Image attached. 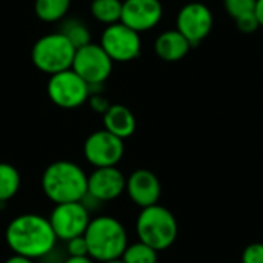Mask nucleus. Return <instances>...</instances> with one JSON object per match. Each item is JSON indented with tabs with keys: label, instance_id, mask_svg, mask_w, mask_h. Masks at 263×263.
I'll return each mask as SVG.
<instances>
[{
	"label": "nucleus",
	"instance_id": "7",
	"mask_svg": "<svg viewBox=\"0 0 263 263\" xmlns=\"http://www.w3.org/2000/svg\"><path fill=\"white\" fill-rule=\"evenodd\" d=\"M114 62L103 51L99 43H88L79 49H76V55L72 60L71 69L80 76L89 88H96L103 85L112 72Z\"/></svg>",
	"mask_w": 263,
	"mask_h": 263
},
{
	"label": "nucleus",
	"instance_id": "23",
	"mask_svg": "<svg viewBox=\"0 0 263 263\" xmlns=\"http://www.w3.org/2000/svg\"><path fill=\"white\" fill-rule=\"evenodd\" d=\"M242 263H263V243H250L242 253Z\"/></svg>",
	"mask_w": 263,
	"mask_h": 263
},
{
	"label": "nucleus",
	"instance_id": "29",
	"mask_svg": "<svg viewBox=\"0 0 263 263\" xmlns=\"http://www.w3.org/2000/svg\"><path fill=\"white\" fill-rule=\"evenodd\" d=\"M5 263H34V260L28 259V257H23V256H18V254H12L11 257L6 259Z\"/></svg>",
	"mask_w": 263,
	"mask_h": 263
},
{
	"label": "nucleus",
	"instance_id": "5",
	"mask_svg": "<svg viewBox=\"0 0 263 263\" xmlns=\"http://www.w3.org/2000/svg\"><path fill=\"white\" fill-rule=\"evenodd\" d=\"M74 55L76 48L62 32L42 35L35 40L31 49L32 65L48 76L71 69Z\"/></svg>",
	"mask_w": 263,
	"mask_h": 263
},
{
	"label": "nucleus",
	"instance_id": "11",
	"mask_svg": "<svg viewBox=\"0 0 263 263\" xmlns=\"http://www.w3.org/2000/svg\"><path fill=\"white\" fill-rule=\"evenodd\" d=\"M125 154V143L122 139L108 133L106 129H99L89 134L83 143V156L89 165L94 168L117 166Z\"/></svg>",
	"mask_w": 263,
	"mask_h": 263
},
{
	"label": "nucleus",
	"instance_id": "14",
	"mask_svg": "<svg viewBox=\"0 0 263 263\" xmlns=\"http://www.w3.org/2000/svg\"><path fill=\"white\" fill-rule=\"evenodd\" d=\"M125 191L131 199V202L143 210L159 203L162 194V185L159 177L153 171L136 170L126 177Z\"/></svg>",
	"mask_w": 263,
	"mask_h": 263
},
{
	"label": "nucleus",
	"instance_id": "3",
	"mask_svg": "<svg viewBox=\"0 0 263 263\" xmlns=\"http://www.w3.org/2000/svg\"><path fill=\"white\" fill-rule=\"evenodd\" d=\"M88 256L94 262L119 260L128 247V234L122 222L111 216H97L91 219L85 234Z\"/></svg>",
	"mask_w": 263,
	"mask_h": 263
},
{
	"label": "nucleus",
	"instance_id": "27",
	"mask_svg": "<svg viewBox=\"0 0 263 263\" xmlns=\"http://www.w3.org/2000/svg\"><path fill=\"white\" fill-rule=\"evenodd\" d=\"M254 15L259 22V26L263 28V0H256V6H254Z\"/></svg>",
	"mask_w": 263,
	"mask_h": 263
},
{
	"label": "nucleus",
	"instance_id": "9",
	"mask_svg": "<svg viewBox=\"0 0 263 263\" xmlns=\"http://www.w3.org/2000/svg\"><path fill=\"white\" fill-rule=\"evenodd\" d=\"M99 45L109 55V59L117 63L133 62L142 52L140 34L122 22L106 26L102 32Z\"/></svg>",
	"mask_w": 263,
	"mask_h": 263
},
{
	"label": "nucleus",
	"instance_id": "19",
	"mask_svg": "<svg viewBox=\"0 0 263 263\" xmlns=\"http://www.w3.org/2000/svg\"><path fill=\"white\" fill-rule=\"evenodd\" d=\"M20 173L11 163L0 162V203L11 200L20 190Z\"/></svg>",
	"mask_w": 263,
	"mask_h": 263
},
{
	"label": "nucleus",
	"instance_id": "2",
	"mask_svg": "<svg viewBox=\"0 0 263 263\" xmlns=\"http://www.w3.org/2000/svg\"><path fill=\"white\" fill-rule=\"evenodd\" d=\"M42 191L54 203L82 202L88 194V176L83 168L69 160L49 163L42 174Z\"/></svg>",
	"mask_w": 263,
	"mask_h": 263
},
{
	"label": "nucleus",
	"instance_id": "18",
	"mask_svg": "<svg viewBox=\"0 0 263 263\" xmlns=\"http://www.w3.org/2000/svg\"><path fill=\"white\" fill-rule=\"evenodd\" d=\"M123 0H92L91 15L105 26L120 22Z\"/></svg>",
	"mask_w": 263,
	"mask_h": 263
},
{
	"label": "nucleus",
	"instance_id": "28",
	"mask_svg": "<svg viewBox=\"0 0 263 263\" xmlns=\"http://www.w3.org/2000/svg\"><path fill=\"white\" fill-rule=\"evenodd\" d=\"M63 263H96L89 256H68V259Z\"/></svg>",
	"mask_w": 263,
	"mask_h": 263
},
{
	"label": "nucleus",
	"instance_id": "1",
	"mask_svg": "<svg viewBox=\"0 0 263 263\" xmlns=\"http://www.w3.org/2000/svg\"><path fill=\"white\" fill-rule=\"evenodd\" d=\"M5 240L12 251L28 259H42L48 256L57 242L48 217L26 213L14 217L5 231Z\"/></svg>",
	"mask_w": 263,
	"mask_h": 263
},
{
	"label": "nucleus",
	"instance_id": "20",
	"mask_svg": "<svg viewBox=\"0 0 263 263\" xmlns=\"http://www.w3.org/2000/svg\"><path fill=\"white\" fill-rule=\"evenodd\" d=\"M71 43L76 49L91 43V32L88 29V26L79 20V18H69V20H65L62 23V28L60 31Z\"/></svg>",
	"mask_w": 263,
	"mask_h": 263
},
{
	"label": "nucleus",
	"instance_id": "22",
	"mask_svg": "<svg viewBox=\"0 0 263 263\" xmlns=\"http://www.w3.org/2000/svg\"><path fill=\"white\" fill-rule=\"evenodd\" d=\"M256 0H223V8L234 20L254 12Z\"/></svg>",
	"mask_w": 263,
	"mask_h": 263
},
{
	"label": "nucleus",
	"instance_id": "25",
	"mask_svg": "<svg viewBox=\"0 0 263 263\" xmlns=\"http://www.w3.org/2000/svg\"><path fill=\"white\" fill-rule=\"evenodd\" d=\"M66 250H68V256H76V257L77 256H88V247H86V240L83 236L68 240Z\"/></svg>",
	"mask_w": 263,
	"mask_h": 263
},
{
	"label": "nucleus",
	"instance_id": "31",
	"mask_svg": "<svg viewBox=\"0 0 263 263\" xmlns=\"http://www.w3.org/2000/svg\"><path fill=\"white\" fill-rule=\"evenodd\" d=\"M91 2H92V0H91Z\"/></svg>",
	"mask_w": 263,
	"mask_h": 263
},
{
	"label": "nucleus",
	"instance_id": "26",
	"mask_svg": "<svg viewBox=\"0 0 263 263\" xmlns=\"http://www.w3.org/2000/svg\"><path fill=\"white\" fill-rule=\"evenodd\" d=\"M88 103H89V106L92 108V111H96V112H100L102 116L108 111V108L111 106V103L108 102V99L103 96V94H100V92H91V96H89V99H88Z\"/></svg>",
	"mask_w": 263,
	"mask_h": 263
},
{
	"label": "nucleus",
	"instance_id": "13",
	"mask_svg": "<svg viewBox=\"0 0 263 263\" xmlns=\"http://www.w3.org/2000/svg\"><path fill=\"white\" fill-rule=\"evenodd\" d=\"M126 188V177L117 166L94 168L88 176V197L96 202H111L120 197Z\"/></svg>",
	"mask_w": 263,
	"mask_h": 263
},
{
	"label": "nucleus",
	"instance_id": "10",
	"mask_svg": "<svg viewBox=\"0 0 263 263\" xmlns=\"http://www.w3.org/2000/svg\"><path fill=\"white\" fill-rule=\"evenodd\" d=\"M48 220L57 240L68 242L85 234L91 222V216L83 202H69L54 205Z\"/></svg>",
	"mask_w": 263,
	"mask_h": 263
},
{
	"label": "nucleus",
	"instance_id": "30",
	"mask_svg": "<svg viewBox=\"0 0 263 263\" xmlns=\"http://www.w3.org/2000/svg\"><path fill=\"white\" fill-rule=\"evenodd\" d=\"M103 263H123V262L119 259V260H109V262H103Z\"/></svg>",
	"mask_w": 263,
	"mask_h": 263
},
{
	"label": "nucleus",
	"instance_id": "17",
	"mask_svg": "<svg viewBox=\"0 0 263 263\" xmlns=\"http://www.w3.org/2000/svg\"><path fill=\"white\" fill-rule=\"evenodd\" d=\"M71 8V0H35L34 12L45 23L62 22Z\"/></svg>",
	"mask_w": 263,
	"mask_h": 263
},
{
	"label": "nucleus",
	"instance_id": "15",
	"mask_svg": "<svg viewBox=\"0 0 263 263\" xmlns=\"http://www.w3.org/2000/svg\"><path fill=\"white\" fill-rule=\"evenodd\" d=\"M190 42L174 28V29H166L160 32L156 40H154V52L156 55L168 63H176L180 62L188 55L191 51Z\"/></svg>",
	"mask_w": 263,
	"mask_h": 263
},
{
	"label": "nucleus",
	"instance_id": "16",
	"mask_svg": "<svg viewBox=\"0 0 263 263\" xmlns=\"http://www.w3.org/2000/svg\"><path fill=\"white\" fill-rule=\"evenodd\" d=\"M137 122L133 111L120 103L111 105L103 114V129L114 134L116 137L125 140L131 137L136 131Z\"/></svg>",
	"mask_w": 263,
	"mask_h": 263
},
{
	"label": "nucleus",
	"instance_id": "4",
	"mask_svg": "<svg viewBox=\"0 0 263 263\" xmlns=\"http://www.w3.org/2000/svg\"><path fill=\"white\" fill-rule=\"evenodd\" d=\"M136 231L140 242L159 253L168 250L176 242L179 225L174 214L157 203L140 211L136 220Z\"/></svg>",
	"mask_w": 263,
	"mask_h": 263
},
{
	"label": "nucleus",
	"instance_id": "8",
	"mask_svg": "<svg viewBox=\"0 0 263 263\" xmlns=\"http://www.w3.org/2000/svg\"><path fill=\"white\" fill-rule=\"evenodd\" d=\"M214 14L211 8L199 0L185 3L176 15V29L194 48L202 43L213 31Z\"/></svg>",
	"mask_w": 263,
	"mask_h": 263
},
{
	"label": "nucleus",
	"instance_id": "12",
	"mask_svg": "<svg viewBox=\"0 0 263 263\" xmlns=\"http://www.w3.org/2000/svg\"><path fill=\"white\" fill-rule=\"evenodd\" d=\"M162 17V0H123L120 22L139 34L154 29Z\"/></svg>",
	"mask_w": 263,
	"mask_h": 263
},
{
	"label": "nucleus",
	"instance_id": "21",
	"mask_svg": "<svg viewBox=\"0 0 263 263\" xmlns=\"http://www.w3.org/2000/svg\"><path fill=\"white\" fill-rule=\"evenodd\" d=\"M157 259H159V253L140 240L131 245L128 243L126 250L120 257L123 263H157Z\"/></svg>",
	"mask_w": 263,
	"mask_h": 263
},
{
	"label": "nucleus",
	"instance_id": "24",
	"mask_svg": "<svg viewBox=\"0 0 263 263\" xmlns=\"http://www.w3.org/2000/svg\"><path fill=\"white\" fill-rule=\"evenodd\" d=\"M236 26H237V29L240 32H245V34H251V32H254V31H257L260 28L259 26V22H257V18L254 15V12L247 14L243 17H239L236 20Z\"/></svg>",
	"mask_w": 263,
	"mask_h": 263
},
{
	"label": "nucleus",
	"instance_id": "6",
	"mask_svg": "<svg viewBox=\"0 0 263 263\" xmlns=\"http://www.w3.org/2000/svg\"><path fill=\"white\" fill-rule=\"evenodd\" d=\"M46 92L55 106L62 109H76L88 102L91 88L72 69H66L49 76Z\"/></svg>",
	"mask_w": 263,
	"mask_h": 263
}]
</instances>
